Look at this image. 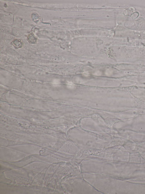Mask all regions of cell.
Masks as SVG:
<instances>
[{
	"label": "cell",
	"mask_w": 145,
	"mask_h": 194,
	"mask_svg": "<svg viewBox=\"0 0 145 194\" xmlns=\"http://www.w3.org/2000/svg\"><path fill=\"white\" fill-rule=\"evenodd\" d=\"M53 84L54 86H58L59 85L60 82L59 81L57 80H55L53 82Z\"/></svg>",
	"instance_id": "5"
},
{
	"label": "cell",
	"mask_w": 145,
	"mask_h": 194,
	"mask_svg": "<svg viewBox=\"0 0 145 194\" xmlns=\"http://www.w3.org/2000/svg\"><path fill=\"white\" fill-rule=\"evenodd\" d=\"M28 40L29 42L33 44V43H36L37 39L34 36L33 34H31L28 35Z\"/></svg>",
	"instance_id": "4"
},
{
	"label": "cell",
	"mask_w": 145,
	"mask_h": 194,
	"mask_svg": "<svg viewBox=\"0 0 145 194\" xmlns=\"http://www.w3.org/2000/svg\"><path fill=\"white\" fill-rule=\"evenodd\" d=\"M73 193L77 194H102L85 180H76L73 185Z\"/></svg>",
	"instance_id": "2"
},
{
	"label": "cell",
	"mask_w": 145,
	"mask_h": 194,
	"mask_svg": "<svg viewBox=\"0 0 145 194\" xmlns=\"http://www.w3.org/2000/svg\"><path fill=\"white\" fill-rule=\"evenodd\" d=\"M83 176L102 194H139L141 190L140 185L123 179L93 173H84Z\"/></svg>",
	"instance_id": "1"
},
{
	"label": "cell",
	"mask_w": 145,
	"mask_h": 194,
	"mask_svg": "<svg viewBox=\"0 0 145 194\" xmlns=\"http://www.w3.org/2000/svg\"><path fill=\"white\" fill-rule=\"evenodd\" d=\"M11 44L16 48H20L22 47L23 43L21 40L16 39L11 43Z\"/></svg>",
	"instance_id": "3"
}]
</instances>
